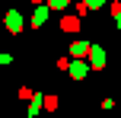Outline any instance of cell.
Segmentation results:
<instances>
[{
  "label": "cell",
  "instance_id": "obj_1",
  "mask_svg": "<svg viewBox=\"0 0 121 118\" xmlns=\"http://www.w3.org/2000/svg\"><path fill=\"white\" fill-rule=\"evenodd\" d=\"M67 70H70V77H73V80H83L89 67H86V61H80V57H77V61H73V64H70Z\"/></svg>",
  "mask_w": 121,
  "mask_h": 118
},
{
  "label": "cell",
  "instance_id": "obj_2",
  "mask_svg": "<svg viewBox=\"0 0 121 118\" xmlns=\"http://www.w3.org/2000/svg\"><path fill=\"white\" fill-rule=\"evenodd\" d=\"M6 29H10V32H19V29H22V16H19L16 10L6 13Z\"/></svg>",
  "mask_w": 121,
  "mask_h": 118
},
{
  "label": "cell",
  "instance_id": "obj_3",
  "mask_svg": "<svg viewBox=\"0 0 121 118\" xmlns=\"http://www.w3.org/2000/svg\"><path fill=\"white\" fill-rule=\"evenodd\" d=\"M89 54H92V67H96V70H102V61H105V57H102V51H99V48H92Z\"/></svg>",
  "mask_w": 121,
  "mask_h": 118
},
{
  "label": "cell",
  "instance_id": "obj_4",
  "mask_svg": "<svg viewBox=\"0 0 121 118\" xmlns=\"http://www.w3.org/2000/svg\"><path fill=\"white\" fill-rule=\"evenodd\" d=\"M45 19H48V10H45V6H38V10H35V16H32V22H35V26H42Z\"/></svg>",
  "mask_w": 121,
  "mask_h": 118
},
{
  "label": "cell",
  "instance_id": "obj_5",
  "mask_svg": "<svg viewBox=\"0 0 121 118\" xmlns=\"http://www.w3.org/2000/svg\"><path fill=\"white\" fill-rule=\"evenodd\" d=\"M86 51H89V45H86V42H77V45H73V57H83Z\"/></svg>",
  "mask_w": 121,
  "mask_h": 118
},
{
  "label": "cell",
  "instance_id": "obj_6",
  "mask_svg": "<svg viewBox=\"0 0 121 118\" xmlns=\"http://www.w3.org/2000/svg\"><path fill=\"white\" fill-rule=\"evenodd\" d=\"M60 26H64L67 32H77V26H80V22H77L73 16H64V22H60Z\"/></svg>",
  "mask_w": 121,
  "mask_h": 118
},
{
  "label": "cell",
  "instance_id": "obj_7",
  "mask_svg": "<svg viewBox=\"0 0 121 118\" xmlns=\"http://www.w3.org/2000/svg\"><path fill=\"white\" fill-rule=\"evenodd\" d=\"M42 105H45V109H48V112H51V109L57 105V99H54V96H45V102H42Z\"/></svg>",
  "mask_w": 121,
  "mask_h": 118
},
{
  "label": "cell",
  "instance_id": "obj_8",
  "mask_svg": "<svg viewBox=\"0 0 121 118\" xmlns=\"http://www.w3.org/2000/svg\"><path fill=\"white\" fill-rule=\"evenodd\" d=\"M112 13H115V22L121 26V3H112Z\"/></svg>",
  "mask_w": 121,
  "mask_h": 118
},
{
  "label": "cell",
  "instance_id": "obj_9",
  "mask_svg": "<svg viewBox=\"0 0 121 118\" xmlns=\"http://www.w3.org/2000/svg\"><path fill=\"white\" fill-rule=\"evenodd\" d=\"M67 6V0H51V10H64Z\"/></svg>",
  "mask_w": 121,
  "mask_h": 118
},
{
  "label": "cell",
  "instance_id": "obj_10",
  "mask_svg": "<svg viewBox=\"0 0 121 118\" xmlns=\"http://www.w3.org/2000/svg\"><path fill=\"white\" fill-rule=\"evenodd\" d=\"M0 64H10V54H0Z\"/></svg>",
  "mask_w": 121,
  "mask_h": 118
},
{
  "label": "cell",
  "instance_id": "obj_11",
  "mask_svg": "<svg viewBox=\"0 0 121 118\" xmlns=\"http://www.w3.org/2000/svg\"><path fill=\"white\" fill-rule=\"evenodd\" d=\"M32 3H38V0H32Z\"/></svg>",
  "mask_w": 121,
  "mask_h": 118
}]
</instances>
